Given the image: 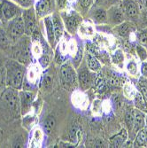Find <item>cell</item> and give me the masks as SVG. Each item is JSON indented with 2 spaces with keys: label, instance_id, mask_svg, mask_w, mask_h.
<instances>
[{
  "label": "cell",
  "instance_id": "6da1fadb",
  "mask_svg": "<svg viewBox=\"0 0 147 148\" xmlns=\"http://www.w3.org/2000/svg\"><path fill=\"white\" fill-rule=\"evenodd\" d=\"M19 90L6 87L0 93V118L11 122L21 115Z\"/></svg>",
  "mask_w": 147,
  "mask_h": 148
},
{
  "label": "cell",
  "instance_id": "7a4b0ae2",
  "mask_svg": "<svg viewBox=\"0 0 147 148\" xmlns=\"http://www.w3.org/2000/svg\"><path fill=\"white\" fill-rule=\"evenodd\" d=\"M5 68L6 87L21 90L23 88L26 75L25 65L15 60H9L5 62Z\"/></svg>",
  "mask_w": 147,
  "mask_h": 148
},
{
  "label": "cell",
  "instance_id": "3957f363",
  "mask_svg": "<svg viewBox=\"0 0 147 148\" xmlns=\"http://www.w3.org/2000/svg\"><path fill=\"white\" fill-rule=\"evenodd\" d=\"M12 56L15 60L22 63L23 65L29 64L32 52H31V41L29 36H22L18 39L16 45L12 47Z\"/></svg>",
  "mask_w": 147,
  "mask_h": 148
},
{
  "label": "cell",
  "instance_id": "277c9868",
  "mask_svg": "<svg viewBox=\"0 0 147 148\" xmlns=\"http://www.w3.org/2000/svg\"><path fill=\"white\" fill-rule=\"evenodd\" d=\"M59 79L61 85L68 90H74L78 87L77 72L72 63L64 62L60 66Z\"/></svg>",
  "mask_w": 147,
  "mask_h": 148
},
{
  "label": "cell",
  "instance_id": "5b68a950",
  "mask_svg": "<svg viewBox=\"0 0 147 148\" xmlns=\"http://www.w3.org/2000/svg\"><path fill=\"white\" fill-rule=\"evenodd\" d=\"M59 14L63 21L66 30L71 36L76 34L80 28V25L82 24L83 21V17L81 13H79L77 11H63Z\"/></svg>",
  "mask_w": 147,
  "mask_h": 148
},
{
  "label": "cell",
  "instance_id": "8992f818",
  "mask_svg": "<svg viewBox=\"0 0 147 148\" xmlns=\"http://www.w3.org/2000/svg\"><path fill=\"white\" fill-rule=\"evenodd\" d=\"M77 78H78V86L83 90H86L92 85L93 83H95L96 75H94L95 72H92L89 69L86 61H82L81 65L77 69Z\"/></svg>",
  "mask_w": 147,
  "mask_h": 148
},
{
  "label": "cell",
  "instance_id": "52a82bcc",
  "mask_svg": "<svg viewBox=\"0 0 147 148\" xmlns=\"http://www.w3.org/2000/svg\"><path fill=\"white\" fill-rule=\"evenodd\" d=\"M5 32L11 40H18L25 35L24 21L21 14L8 21Z\"/></svg>",
  "mask_w": 147,
  "mask_h": 148
},
{
  "label": "cell",
  "instance_id": "ba28073f",
  "mask_svg": "<svg viewBox=\"0 0 147 148\" xmlns=\"http://www.w3.org/2000/svg\"><path fill=\"white\" fill-rule=\"evenodd\" d=\"M21 16L24 21L25 27V35L31 36L34 31L37 29V16L35 8L29 7L22 11Z\"/></svg>",
  "mask_w": 147,
  "mask_h": 148
},
{
  "label": "cell",
  "instance_id": "9c48e42d",
  "mask_svg": "<svg viewBox=\"0 0 147 148\" xmlns=\"http://www.w3.org/2000/svg\"><path fill=\"white\" fill-rule=\"evenodd\" d=\"M21 9L16 3L12 0H2L1 2V13L2 19L5 21H10L16 16L21 14Z\"/></svg>",
  "mask_w": 147,
  "mask_h": 148
},
{
  "label": "cell",
  "instance_id": "30bf717a",
  "mask_svg": "<svg viewBox=\"0 0 147 148\" xmlns=\"http://www.w3.org/2000/svg\"><path fill=\"white\" fill-rule=\"evenodd\" d=\"M55 10V0H37L35 5V11L37 18H44L51 15Z\"/></svg>",
  "mask_w": 147,
  "mask_h": 148
},
{
  "label": "cell",
  "instance_id": "8fae6325",
  "mask_svg": "<svg viewBox=\"0 0 147 148\" xmlns=\"http://www.w3.org/2000/svg\"><path fill=\"white\" fill-rule=\"evenodd\" d=\"M107 13V24L111 26H117L125 21L126 17L122 9L121 5H116L106 9Z\"/></svg>",
  "mask_w": 147,
  "mask_h": 148
},
{
  "label": "cell",
  "instance_id": "7c38bea8",
  "mask_svg": "<svg viewBox=\"0 0 147 148\" xmlns=\"http://www.w3.org/2000/svg\"><path fill=\"white\" fill-rule=\"evenodd\" d=\"M20 95V103H21V115L28 114L32 108V106L34 104L35 94L29 90H19Z\"/></svg>",
  "mask_w": 147,
  "mask_h": 148
},
{
  "label": "cell",
  "instance_id": "4fadbf2b",
  "mask_svg": "<svg viewBox=\"0 0 147 148\" xmlns=\"http://www.w3.org/2000/svg\"><path fill=\"white\" fill-rule=\"evenodd\" d=\"M120 5L122 6V9L126 18L131 21H135L138 19L140 10L139 5L136 1H134V0H122Z\"/></svg>",
  "mask_w": 147,
  "mask_h": 148
},
{
  "label": "cell",
  "instance_id": "5bb4252c",
  "mask_svg": "<svg viewBox=\"0 0 147 148\" xmlns=\"http://www.w3.org/2000/svg\"><path fill=\"white\" fill-rule=\"evenodd\" d=\"M88 15L90 19L95 24H98V25L107 24V13H106V9L98 6L95 4L90 9Z\"/></svg>",
  "mask_w": 147,
  "mask_h": 148
},
{
  "label": "cell",
  "instance_id": "9a60e30c",
  "mask_svg": "<svg viewBox=\"0 0 147 148\" xmlns=\"http://www.w3.org/2000/svg\"><path fill=\"white\" fill-rule=\"evenodd\" d=\"M41 66L40 64H33L30 65L29 69L28 71H26L25 75V79H24V83L23 85H29V89L31 90V87L36 84V83L39 80V76L41 75Z\"/></svg>",
  "mask_w": 147,
  "mask_h": 148
},
{
  "label": "cell",
  "instance_id": "2e32d148",
  "mask_svg": "<svg viewBox=\"0 0 147 148\" xmlns=\"http://www.w3.org/2000/svg\"><path fill=\"white\" fill-rule=\"evenodd\" d=\"M51 18H52V23H53V29H54L56 43L59 44L64 35L65 26H64L63 21L61 19V16L59 12H53L51 14Z\"/></svg>",
  "mask_w": 147,
  "mask_h": 148
},
{
  "label": "cell",
  "instance_id": "e0dca14e",
  "mask_svg": "<svg viewBox=\"0 0 147 148\" xmlns=\"http://www.w3.org/2000/svg\"><path fill=\"white\" fill-rule=\"evenodd\" d=\"M44 19V29L47 35V42L50 45L51 48H55L57 45L56 39H55V34H54V29H53V23H52V18L51 14L45 16Z\"/></svg>",
  "mask_w": 147,
  "mask_h": 148
},
{
  "label": "cell",
  "instance_id": "ac0fdd59",
  "mask_svg": "<svg viewBox=\"0 0 147 148\" xmlns=\"http://www.w3.org/2000/svg\"><path fill=\"white\" fill-rule=\"evenodd\" d=\"M135 30H136L135 25L130 21H126L117 26H114L113 28L114 33L122 37H128Z\"/></svg>",
  "mask_w": 147,
  "mask_h": 148
},
{
  "label": "cell",
  "instance_id": "d6986e66",
  "mask_svg": "<svg viewBox=\"0 0 147 148\" xmlns=\"http://www.w3.org/2000/svg\"><path fill=\"white\" fill-rule=\"evenodd\" d=\"M145 118L146 114L135 108L134 109V123H133L132 131L137 133L140 130L145 128Z\"/></svg>",
  "mask_w": 147,
  "mask_h": 148
},
{
  "label": "cell",
  "instance_id": "ffe728a7",
  "mask_svg": "<svg viewBox=\"0 0 147 148\" xmlns=\"http://www.w3.org/2000/svg\"><path fill=\"white\" fill-rule=\"evenodd\" d=\"M128 139V132L125 129H122L118 134L111 138L112 147H122Z\"/></svg>",
  "mask_w": 147,
  "mask_h": 148
},
{
  "label": "cell",
  "instance_id": "44dd1931",
  "mask_svg": "<svg viewBox=\"0 0 147 148\" xmlns=\"http://www.w3.org/2000/svg\"><path fill=\"white\" fill-rule=\"evenodd\" d=\"M133 147H147V130L145 128L137 131Z\"/></svg>",
  "mask_w": 147,
  "mask_h": 148
},
{
  "label": "cell",
  "instance_id": "7402d4cb",
  "mask_svg": "<svg viewBox=\"0 0 147 148\" xmlns=\"http://www.w3.org/2000/svg\"><path fill=\"white\" fill-rule=\"evenodd\" d=\"M95 0H77L76 1V11L84 15L89 12L91 6L94 5Z\"/></svg>",
  "mask_w": 147,
  "mask_h": 148
},
{
  "label": "cell",
  "instance_id": "603a6c76",
  "mask_svg": "<svg viewBox=\"0 0 147 148\" xmlns=\"http://www.w3.org/2000/svg\"><path fill=\"white\" fill-rule=\"evenodd\" d=\"M134 106L135 108L147 114V101L139 91H137L134 95Z\"/></svg>",
  "mask_w": 147,
  "mask_h": 148
},
{
  "label": "cell",
  "instance_id": "cb8c5ba5",
  "mask_svg": "<svg viewBox=\"0 0 147 148\" xmlns=\"http://www.w3.org/2000/svg\"><path fill=\"white\" fill-rule=\"evenodd\" d=\"M86 64L88 66V68L90 71L92 72H98L101 69V64L100 62L98 61V60L95 57L93 56L90 53H88L86 55Z\"/></svg>",
  "mask_w": 147,
  "mask_h": 148
},
{
  "label": "cell",
  "instance_id": "d4e9b609",
  "mask_svg": "<svg viewBox=\"0 0 147 148\" xmlns=\"http://www.w3.org/2000/svg\"><path fill=\"white\" fill-rule=\"evenodd\" d=\"M83 47L82 45H79L76 49V51L75 53V56L72 60V65L75 66V69H78V66L81 65L83 58Z\"/></svg>",
  "mask_w": 147,
  "mask_h": 148
},
{
  "label": "cell",
  "instance_id": "484cf974",
  "mask_svg": "<svg viewBox=\"0 0 147 148\" xmlns=\"http://www.w3.org/2000/svg\"><path fill=\"white\" fill-rule=\"evenodd\" d=\"M122 0H95V5L105 9H108L109 7L116 5H120Z\"/></svg>",
  "mask_w": 147,
  "mask_h": 148
},
{
  "label": "cell",
  "instance_id": "4316f807",
  "mask_svg": "<svg viewBox=\"0 0 147 148\" xmlns=\"http://www.w3.org/2000/svg\"><path fill=\"white\" fill-rule=\"evenodd\" d=\"M137 86H138V91L142 94L147 101V78L143 75L140 76Z\"/></svg>",
  "mask_w": 147,
  "mask_h": 148
},
{
  "label": "cell",
  "instance_id": "83f0119b",
  "mask_svg": "<svg viewBox=\"0 0 147 148\" xmlns=\"http://www.w3.org/2000/svg\"><path fill=\"white\" fill-rule=\"evenodd\" d=\"M137 38L139 45L147 50V28L142 29L137 33Z\"/></svg>",
  "mask_w": 147,
  "mask_h": 148
},
{
  "label": "cell",
  "instance_id": "f1b7e54d",
  "mask_svg": "<svg viewBox=\"0 0 147 148\" xmlns=\"http://www.w3.org/2000/svg\"><path fill=\"white\" fill-rule=\"evenodd\" d=\"M10 38L7 36L5 30H4L2 28H0V48L6 49L10 45Z\"/></svg>",
  "mask_w": 147,
  "mask_h": 148
},
{
  "label": "cell",
  "instance_id": "f546056e",
  "mask_svg": "<svg viewBox=\"0 0 147 148\" xmlns=\"http://www.w3.org/2000/svg\"><path fill=\"white\" fill-rule=\"evenodd\" d=\"M55 125V121L51 115H49L46 117V119L44 122V130L46 134H50Z\"/></svg>",
  "mask_w": 147,
  "mask_h": 148
},
{
  "label": "cell",
  "instance_id": "4dcf8cb0",
  "mask_svg": "<svg viewBox=\"0 0 147 148\" xmlns=\"http://www.w3.org/2000/svg\"><path fill=\"white\" fill-rule=\"evenodd\" d=\"M125 123L129 130L133 129L134 123V109H128L125 113Z\"/></svg>",
  "mask_w": 147,
  "mask_h": 148
},
{
  "label": "cell",
  "instance_id": "1f68e13d",
  "mask_svg": "<svg viewBox=\"0 0 147 148\" xmlns=\"http://www.w3.org/2000/svg\"><path fill=\"white\" fill-rule=\"evenodd\" d=\"M43 136H42V131L36 129L32 136V139H31V145H33L32 147H37L40 145V142L42 141Z\"/></svg>",
  "mask_w": 147,
  "mask_h": 148
},
{
  "label": "cell",
  "instance_id": "d6a6232c",
  "mask_svg": "<svg viewBox=\"0 0 147 148\" xmlns=\"http://www.w3.org/2000/svg\"><path fill=\"white\" fill-rule=\"evenodd\" d=\"M136 51H137V54L139 58V60L143 62L147 60V50L142 46L141 45L137 44L136 46Z\"/></svg>",
  "mask_w": 147,
  "mask_h": 148
},
{
  "label": "cell",
  "instance_id": "836d02e7",
  "mask_svg": "<svg viewBox=\"0 0 147 148\" xmlns=\"http://www.w3.org/2000/svg\"><path fill=\"white\" fill-rule=\"evenodd\" d=\"M6 83H5V68L0 66V93L3 91V90L5 88Z\"/></svg>",
  "mask_w": 147,
  "mask_h": 148
},
{
  "label": "cell",
  "instance_id": "e575fe53",
  "mask_svg": "<svg viewBox=\"0 0 147 148\" xmlns=\"http://www.w3.org/2000/svg\"><path fill=\"white\" fill-rule=\"evenodd\" d=\"M14 3H16L19 6L26 9V8H29L33 6L34 4V0H12Z\"/></svg>",
  "mask_w": 147,
  "mask_h": 148
},
{
  "label": "cell",
  "instance_id": "d590c367",
  "mask_svg": "<svg viewBox=\"0 0 147 148\" xmlns=\"http://www.w3.org/2000/svg\"><path fill=\"white\" fill-rule=\"evenodd\" d=\"M127 70L132 75H137L138 69H137V64L135 61H129L127 65Z\"/></svg>",
  "mask_w": 147,
  "mask_h": 148
},
{
  "label": "cell",
  "instance_id": "8d00e7d4",
  "mask_svg": "<svg viewBox=\"0 0 147 148\" xmlns=\"http://www.w3.org/2000/svg\"><path fill=\"white\" fill-rule=\"evenodd\" d=\"M124 60V57H123V54H122V51H116L115 53L113 55V60L114 63L116 64H119V63H122Z\"/></svg>",
  "mask_w": 147,
  "mask_h": 148
},
{
  "label": "cell",
  "instance_id": "74e56055",
  "mask_svg": "<svg viewBox=\"0 0 147 148\" xmlns=\"http://www.w3.org/2000/svg\"><path fill=\"white\" fill-rule=\"evenodd\" d=\"M51 83H52V79L50 76V75H46L44 76V79L42 81V86L44 89H48L51 86Z\"/></svg>",
  "mask_w": 147,
  "mask_h": 148
},
{
  "label": "cell",
  "instance_id": "f35d334b",
  "mask_svg": "<svg viewBox=\"0 0 147 148\" xmlns=\"http://www.w3.org/2000/svg\"><path fill=\"white\" fill-rule=\"evenodd\" d=\"M140 71H141L142 75L147 78V61H143L142 62Z\"/></svg>",
  "mask_w": 147,
  "mask_h": 148
},
{
  "label": "cell",
  "instance_id": "ab89813d",
  "mask_svg": "<svg viewBox=\"0 0 147 148\" xmlns=\"http://www.w3.org/2000/svg\"><path fill=\"white\" fill-rule=\"evenodd\" d=\"M66 1H68V0H57V3H58L59 8V9L64 8L65 5H66Z\"/></svg>",
  "mask_w": 147,
  "mask_h": 148
},
{
  "label": "cell",
  "instance_id": "60d3db41",
  "mask_svg": "<svg viewBox=\"0 0 147 148\" xmlns=\"http://www.w3.org/2000/svg\"><path fill=\"white\" fill-rule=\"evenodd\" d=\"M141 5H143V7L147 11V0H142V4Z\"/></svg>",
  "mask_w": 147,
  "mask_h": 148
},
{
  "label": "cell",
  "instance_id": "b9f144b4",
  "mask_svg": "<svg viewBox=\"0 0 147 148\" xmlns=\"http://www.w3.org/2000/svg\"><path fill=\"white\" fill-rule=\"evenodd\" d=\"M134 1H136L139 5H141V4H142V0H134Z\"/></svg>",
  "mask_w": 147,
  "mask_h": 148
},
{
  "label": "cell",
  "instance_id": "7bdbcfd3",
  "mask_svg": "<svg viewBox=\"0 0 147 148\" xmlns=\"http://www.w3.org/2000/svg\"><path fill=\"white\" fill-rule=\"evenodd\" d=\"M145 129L147 130V114H146V118H145Z\"/></svg>",
  "mask_w": 147,
  "mask_h": 148
}]
</instances>
